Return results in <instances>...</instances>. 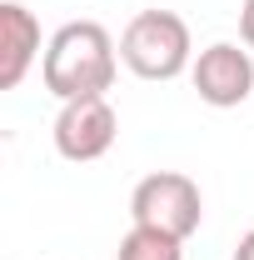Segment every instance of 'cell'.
Returning a JSON list of instances; mask_svg holds the SVG:
<instances>
[{"mask_svg":"<svg viewBox=\"0 0 254 260\" xmlns=\"http://www.w3.org/2000/svg\"><path fill=\"white\" fill-rule=\"evenodd\" d=\"M239 40L254 50V0H244V5H239Z\"/></svg>","mask_w":254,"mask_h":260,"instance_id":"ba28073f","label":"cell"},{"mask_svg":"<svg viewBox=\"0 0 254 260\" xmlns=\"http://www.w3.org/2000/svg\"><path fill=\"white\" fill-rule=\"evenodd\" d=\"M120 70V45L100 20H70L50 35L45 60H40V80L45 90L60 100H80V95H105L115 85Z\"/></svg>","mask_w":254,"mask_h":260,"instance_id":"6da1fadb","label":"cell"},{"mask_svg":"<svg viewBox=\"0 0 254 260\" xmlns=\"http://www.w3.org/2000/svg\"><path fill=\"white\" fill-rule=\"evenodd\" d=\"M115 260H185V240H175L164 230H150V225H130Z\"/></svg>","mask_w":254,"mask_h":260,"instance_id":"52a82bcc","label":"cell"},{"mask_svg":"<svg viewBox=\"0 0 254 260\" xmlns=\"http://www.w3.org/2000/svg\"><path fill=\"white\" fill-rule=\"evenodd\" d=\"M130 220L135 225H150V230H164L175 240H190L199 220H204V195L190 175L180 170H155L145 175L135 195H130Z\"/></svg>","mask_w":254,"mask_h":260,"instance_id":"3957f363","label":"cell"},{"mask_svg":"<svg viewBox=\"0 0 254 260\" xmlns=\"http://www.w3.org/2000/svg\"><path fill=\"white\" fill-rule=\"evenodd\" d=\"M234 260H254V230H249V235H239V245H234Z\"/></svg>","mask_w":254,"mask_h":260,"instance_id":"9c48e42d","label":"cell"},{"mask_svg":"<svg viewBox=\"0 0 254 260\" xmlns=\"http://www.w3.org/2000/svg\"><path fill=\"white\" fill-rule=\"evenodd\" d=\"M55 150L65 160L85 165V160H100L110 155L115 135H120V115L105 95H80V100H65L60 115H55Z\"/></svg>","mask_w":254,"mask_h":260,"instance_id":"277c9868","label":"cell"},{"mask_svg":"<svg viewBox=\"0 0 254 260\" xmlns=\"http://www.w3.org/2000/svg\"><path fill=\"white\" fill-rule=\"evenodd\" d=\"M120 60L140 75V80H175L194 65V40L185 15L175 10H140L120 35Z\"/></svg>","mask_w":254,"mask_h":260,"instance_id":"7a4b0ae2","label":"cell"},{"mask_svg":"<svg viewBox=\"0 0 254 260\" xmlns=\"http://www.w3.org/2000/svg\"><path fill=\"white\" fill-rule=\"evenodd\" d=\"M190 80L204 105L215 110H234L254 95V55L249 45H234V40H215L204 45L190 65Z\"/></svg>","mask_w":254,"mask_h":260,"instance_id":"5b68a950","label":"cell"},{"mask_svg":"<svg viewBox=\"0 0 254 260\" xmlns=\"http://www.w3.org/2000/svg\"><path fill=\"white\" fill-rule=\"evenodd\" d=\"M35 60H45L40 55V20L20 0H5L0 5V90H15Z\"/></svg>","mask_w":254,"mask_h":260,"instance_id":"8992f818","label":"cell"}]
</instances>
